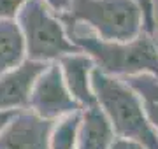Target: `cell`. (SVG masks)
I'll return each instance as SVG.
<instances>
[{
	"instance_id": "6da1fadb",
	"label": "cell",
	"mask_w": 158,
	"mask_h": 149,
	"mask_svg": "<svg viewBox=\"0 0 158 149\" xmlns=\"http://www.w3.org/2000/svg\"><path fill=\"white\" fill-rule=\"evenodd\" d=\"M62 25L69 40L81 53L91 58L98 72L118 79L141 74H151L158 77V51L151 35L142 34L134 40L114 42L98 39L77 23L62 21Z\"/></svg>"
},
{
	"instance_id": "7a4b0ae2",
	"label": "cell",
	"mask_w": 158,
	"mask_h": 149,
	"mask_svg": "<svg viewBox=\"0 0 158 149\" xmlns=\"http://www.w3.org/2000/svg\"><path fill=\"white\" fill-rule=\"evenodd\" d=\"M91 90L97 105L113 126L116 139L137 142L144 149H158V137L148 123L141 100L123 79L111 77L93 69Z\"/></svg>"
},
{
	"instance_id": "3957f363",
	"label": "cell",
	"mask_w": 158,
	"mask_h": 149,
	"mask_svg": "<svg viewBox=\"0 0 158 149\" xmlns=\"http://www.w3.org/2000/svg\"><path fill=\"white\" fill-rule=\"evenodd\" d=\"M58 18L85 26L102 40L127 42L146 34L135 0H70L67 12Z\"/></svg>"
},
{
	"instance_id": "277c9868",
	"label": "cell",
	"mask_w": 158,
	"mask_h": 149,
	"mask_svg": "<svg viewBox=\"0 0 158 149\" xmlns=\"http://www.w3.org/2000/svg\"><path fill=\"white\" fill-rule=\"evenodd\" d=\"M14 19L21 30L27 60L30 62L48 65L79 51L69 40L58 16L42 0H28Z\"/></svg>"
},
{
	"instance_id": "5b68a950",
	"label": "cell",
	"mask_w": 158,
	"mask_h": 149,
	"mask_svg": "<svg viewBox=\"0 0 158 149\" xmlns=\"http://www.w3.org/2000/svg\"><path fill=\"white\" fill-rule=\"evenodd\" d=\"M28 111L44 121L55 123L60 118L81 111L69 93L58 63H48L37 77L28 100Z\"/></svg>"
},
{
	"instance_id": "8992f818",
	"label": "cell",
	"mask_w": 158,
	"mask_h": 149,
	"mask_svg": "<svg viewBox=\"0 0 158 149\" xmlns=\"http://www.w3.org/2000/svg\"><path fill=\"white\" fill-rule=\"evenodd\" d=\"M44 69V63L25 60L16 69L0 75V111H9V112L28 111L32 88Z\"/></svg>"
},
{
	"instance_id": "52a82bcc",
	"label": "cell",
	"mask_w": 158,
	"mask_h": 149,
	"mask_svg": "<svg viewBox=\"0 0 158 149\" xmlns=\"http://www.w3.org/2000/svg\"><path fill=\"white\" fill-rule=\"evenodd\" d=\"M51 126V121L40 119L30 111H21L0 133V149H49Z\"/></svg>"
},
{
	"instance_id": "ba28073f",
	"label": "cell",
	"mask_w": 158,
	"mask_h": 149,
	"mask_svg": "<svg viewBox=\"0 0 158 149\" xmlns=\"http://www.w3.org/2000/svg\"><path fill=\"white\" fill-rule=\"evenodd\" d=\"M56 63L60 67V72H62L69 93L72 95V98L79 107L86 109V107L97 105L95 95L91 90V72L95 69L91 58L86 56L85 53L77 51L62 56Z\"/></svg>"
},
{
	"instance_id": "9c48e42d",
	"label": "cell",
	"mask_w": 158,
	"mask_h": 149,
	"mask_svg": "<svg viewBox=\"0 0 158 149\" xmlns=\"http://www.w3.org/2000/svg\"><path fill=\"white\" fill-rule=\"evenodd\" d=\"M114 139L113 126L98 105L79 111L76 149H109Z\"/></svg>"
},
{
	"instance_id": "30bf717a",
	"label": "cell",
	"mask_w": 158,
	"mask_h": 149,
	"mask_svg": "<svg viewBox=\"0 0 158 149\" xmlns=\"http://www.w3.org/2000/svg\"><path fill=\"white\" fill-rule=\"evenodd\" d=\"M27 60L25 42L16 19L0 21V75L16 69Z\"/></svg>"
},
{
	"instance_id": "8fae6325",
	"label": "cell",
	"mask_w": 158,
	"mask_h": 149,
	"mask_svg": "<svg viewBox=\"0 0 158 149\" xmlns=\"http://www.w3.org/2000/svg\"><path fill=\"white\" fill-rule=\"evenodd\" d=\"M123 81L139 97L148 123L151 125L158 137V77L151 74H141L127 77Z\"/></svg>"
},
{
	"instance_id": "7c38bea8",
	"label": "cell",
	"mask_w": 158,
	"mask_h": 149,
	"mask_svg": "<svg viewBox=\"0 0 158 149\" xmlns=\"http://www.w3.org/2000/svg\"><path fill=\"white\" fill-rule=\"evenodd\" d=\"M79 128V111L53 123L49 132V149H76Z\"/></svg>"
},
{
	"instance_id": "4fadbf2b",
	"label": "cell",
	"mask_w": 158,
	"mask_h": 149,
	"mask_svg": "<svg viewBox=\"0 0 158 149\" xmlns=\"http://www.w3.org/2000/svg\"><path fill=\"white\" fill-rule=\"evenodd\" d=\"M28 0H0V21L2 19H14L18 12Z\"/></svg>"
},
{
	"instance_id": "5bb4252c",
	"label": "cell",
	"mask_w": 158,
	"mask_h": 149,
	"mask_svg": "<svg viewBox=\"0 0 158 149\" xmlns=\"http://www.w3.org/2000/svg\"><path fill=\"white\" fill-rule=\"evenodd\" d=\"M139 7L142 9V16H144V32L151 35L155 32V18H153V4L151 0H135Z\"/></svg>"
},
{
	"instance_id": "9a60e30c",
	"label": "cell",
	"mask_w": 158,
	"mask_h": 149,
	"mask_svg": "<svg viewBox=\"0 0 158 149\" xmlns=\"http://www.w3.org/2000/svg\"><path fill=\"white\" fill-rule=\"evenodd\" d=\"M46 6L51 9V12H55L56 16L63 14V12H67L69 6H70V0H42Z\"/></svg>"
},
{
	"instance_id": "2e32d148",
	"label": "cell",
	"mask_w": 158,
	"mask_h": 149,
	"mask_svg": "<svg viewBox=\"0 0 158 149\" xmlns=\"http://www.w3.org/2000/svg\"><path fill=\"white\" fill-rule=\"evenodd\" d=\"M109 149H144L141 144L132 142V140H125V139H114Z\"/></svg>"
},
{
	"instance_id": "e0dca14e",
	"label": "cell",
	"mask_w": 158,
	"mask_h": 149,
	"mask_svg": "<svg viewBox=\"0 0 158 149\" xmlns=\"http://www.w3.org/2000/svg\"><path fill=\"white\" fill-rule=\"evenodd\" d=\"M18 112H9V111H0V133L6 130V126L12 121V118L16 116Z\"/></svg>"
},
{
	"instance_id": "ac0fdd59",
	"label": "cell",
	"mask_w": 158,
	"mask_h": 149,
	"mask_svg": "<svg viewBox=\"0 0 158 149\" xmlns=\"http://www.w3.org/2000/svg\"><path fill=\"white\" fill-rule=\"evenodd\" d=\"M153 4V18H155V30H158V0H151Z\"/></svg>"
},
{
	"instance_id": "d6986e66",
	"label": "cell",
	"mask_w": 158,
	"mask_h": 149,
	"mask_svg": "<svg viewBox=\"0 0 158 149\" xmlns=\"http://www.w3.org/2000/svg\"><path fill=\"white\" fill-rule=\"evenodd\" d=\"M151 37H153V42H155V47H156V51H158V30H155V32H153Z\"/></svg>"
}]
</instances>
